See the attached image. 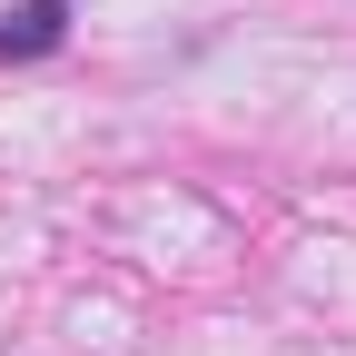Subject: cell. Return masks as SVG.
I'll list each match as a JSON object with an SVG mask.
<instances>
[{
  "label": "cell",
  "mask_w": 356,
  "mask_h": 356,
  "mask_svg": "<svg viewBox=\"0 0 356 356\" xmlns=\"http://www.w3.org/2000/svg\"><path fill=\"white\" fill-rule=\"evenodd\" d=\"M70 40V0H20L10 20H0V60H40Z\"/></svg>",
  "instance_id": "obj_1"
}]
</instances>
